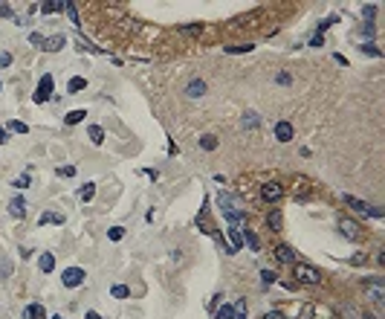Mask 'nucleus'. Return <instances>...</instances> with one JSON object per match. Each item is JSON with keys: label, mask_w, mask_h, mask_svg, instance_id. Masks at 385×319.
<instances>
[{"label": "nucleus", "mask_w": 385, "mask_h": 319, "mask_svg": "<svg viewBox=\"0 0 385 319\" xmlns=\"http://www.w3.org/2000/svg\"><path fill=\"white\" fill-rule=\"evenodd\" d=\"M339 232L348 238V241H362V226L350 218H339Z\"/></svg>", "instance_id": "1"}, {"label": "nucleus", "mask_w": 385, "mask_h": 319, "mask_svg": "<svg viewBox=\"0 0 385 319\" xmlns=\"http://www.w3.org/2000/svg\"><path fill=\"white\" fill-rule=\"evenodd\" d=\"M342 201L350 203L356 212L362 215H371V218H382V209H376V206H371V203H365V201H356V198H350V195H342Z\"/></svg>", "instance_id": "2"}, {"label": "nucleus", "mask_w": 385, "mask_h": 319, "mask_svg": "<svg viewBox=\"0 0 385 319\" xmlns=\"http://www.w3.org/2000/svg\"><path fill=\"white\" fill-rule=\"evenodd\" d=\"M261 198L267 203H275V201H281L284 198V189H281V183H275V180H269V183H264L261 186Z\"/></svg>", "instance_id": "3"}, {"label": "nucleus", "mask_w": 385, "mask_h": 319, "mask_svg": "<svg viewBox=\"0 0 385 319\" xmlns=\"http://www.w3.org/2000/svg\"><path fill=\"white\" fill-rule=\"evenodd\" d=\"M52 84H55V82H52V76H49V73H47V76H41V84H38V90L32 93V99H35L38 105H41V102H47L49 96H52Z\"/></svg>", "instance_id": "4"}, {"label": "nucleus", "mask_w": 385, "mask_h": 319, "mask_svg": "<svg viewBox=\"0 0 385 319\" xmlns=\"http://www.w3.org/2000/svg\"><path fill=\"white\" fill-rule=\"evenodd\" d=\"M295 276H298V282L304 284H319V270L316 267H310V264H295Z\"/></svg>", "instance_id": "5"}, {"label": "nucleus", "mask_w": 385, "mask_h": 319, "mask_svg": "<svg viewBox=\"0 0 385 319\" xmlns=\"http://www.w3.org/2000/svg\"><path fill=\"white\" fill-rule=\"evenodd\" d=\"M61 282L67 284V287H79V284H84V270L82 267H67V270L61 273Z\"/></svg>", "instance_id": "6"}, {"label": "nucleus", "mask_w": 385, "mask_h": 319, "mask_svg": "<svg viewBox=\"0 0 385 319\" xmlns=\"http://www.w3.org/2000/svg\"><path fill=\"white\" fill-rule=\"evenodd\" d=\"M365 293H368V299H373L376 305H382L385 302V284L382 282H365Z\"/></svg>", "instance_id": "7"}, {"label": "nucleus", "mask_w": 385, "mask_h": 319, "mask_svg": "<svg viewBox=\"0 0 385 319\" xmlns=\"http://www.w3.org/2000/svg\"><path fill=\"white\" fill-rule=\"evenodd\" d=\"M186 96L188 99H200V96H206V82L203 79H191L186 87Z\"/></svg>", "instance_id": "8"}, {"label": "nucleus", "mask_w": 385, "mask_h": 319, "mask_svg": "<svg viewBox=\"0 0 385 319\" xmlns=\"http://www.w3.org/2000/svg\"><path fill=\"white\" fill-rule=\"evenodd\" d=\"M275 140H278V142H290L292 140V122L281 119L278 125H275Z\"/></svg>", "instance_id": "9"}, {"label": "nucleus", "mask_w": 385, "mask_h": 319, "mask_svg": "<svg viewBox=\"0 0 385 319\" xmlns=\"http://www.w3.org/2000/svg\"><path fill=\"white\" fill-rule=\"evenodd\" d=\"M64 44H67V38L64 35H52V38H44V52H58V49H64Z\"/></svg>", "instance_id": "10"}, {"label": "nucleus", "mask_w": 385, "mask_h": 319, "mask_svg": "<svg viewBox=\"0 0 385 319\" xmlns=\"http://www.w3.org/2000/svg\"><path fill=\"white\" fill-rule=\"evenodd\" d=\"M9 215H12L15 221H21V218H24V215H26V201H24V198H15V201L9 203Z\"/></svg>", "instance_id": "11"}, {"label": "nucleus", "mask_w": 385, "mask_h": 319, "mask_svg": "<svg viewBox=\"0 0 385 319\" xmlns=\"http://www.w3.org/2000/svg\"><path fill=\"white\" fill-rule=\"evenodd\" d=\"M275 259H278L281 264H292V259H295V252H292V249L287 247V244H278V247H275Z\"/></svg>", "instance_id": "12"}, {"label": "nucleus", "mask_w": 385, "mask_h": 319, "mask_svg": "<svg viewBox=\"0 0 385 319\" xmlns=\"http://www.w3.org/2000/svg\"><path fill=\"white\" fill-rule=\"evenodd\" d=\"M24 319H47V310H44V305H26Z\"/></svg>", "instance_id": "13"}, {"label": "nucleus", "mask_w": 385, "mask_h": 319, "mask_svg": "<svg viewBox=\"0 0 385 319\" xmlns=\"http://www.w3.org/2000/svg\"><path fill=\"white\" fill-rule=\"evenodd\" d=\"M64 221H67V218H64V215H58V212H47V215H41V218H38V226H47V224H64Z\"/></svg>", "instance_id": "14"}, {"label": "nucleus", "mask_w": 385, "mask_h": 319, "mask_svg": "<svg viewBox=\"0 0 385 319\" xmlns=\"http://www.w3.org/2000/svg\"><path fill=\"white\" fill-rule=\"evenodd\" d=\"M214 316L217 319H235V307L232 305H217L214 307Z\"/></svg>", "instance_id": "15"}, {"label": "nucleus", "mask_w": 385, "mask_h": 319, "mask_svg": "<svg viewBox=\"0 0 385 319\" xmlns=\"http://www.w3.org/2000/svg\"><path fill=\"white\" fill-rule=\"evenodd\" d=\"M84 87H87V79H82V76L70 79V84H67V90H70V93H82Z\"/></svg>", "instance_id": "16"}, {"label": "nucleus", "mask_w": 385, "mask_h": 319, "mask_svg": "<svg viewBox=\"0 0 385 319\" xmlns=\"http://www.w3.org/2000/svg\"><path fill=\"white\" fill-rule=\"evenodd\" d=\"M84 116H87V110H84V107H75V110H70V113H67V125H79Z\"/></svg>", "instance_id": "17"}, {"label": "nucleus", "mask_w": 385, "mask_h": 319, "mask_svg": "<svg viewBox=\"0 0 385 319\" xmlns=\"http://www.w3.org/2000/svg\"><path fill=\"white\" fill-rule=\"evenodd\" d=\"M41 270H44V273L55 270V259H52V252H41Z\"/></svg>", "instance_id": "18"}, {"label": "nucleus", "mask_w": 385, "mask_h": 319, "mask_svg": "<svg viewBox=\"0 0 385 319\" xmlns=\"http://www.w3.org/2000/svg\"><path fill=\"white\" fill-rule=\"evenodd\" d=\"M267 224H269L272 232H278V229H281V212H278V209H272V212L267 215Z\"/></svg>", "instance_id": "19"}, {"label": "nucleus", "mask_w": 385, "mask_h": 319, "mask_svg": "<svg viewBox=\"0 0 385 319\" xmlns=\"http://www.w3.org/2000/svg\"><path fill=\"white\" fill-rule=\"evenodd\" d=\"M258 122H261V119H258V113H252V110H246L244 119H241V125H244V128H258Z\"/></svg>", "instance_id": "20"}, {"label": "nucleus", "mask_w": 385, "mask_h": 319, "mask_svg": "<svg viewBox=\"0 0 385 319\" xmlns=\"http://www.w3.org/2000/svg\"><path fill=\"white\" fill-rule=\"evenodd\" d=\"M64 9V3H58V0H47V3H41V12L49 15V12H61Z\"/></svg>", "instance_id": "21"}, {"label": "nucleus", "mask_w": 385, "mask_h": 319, "mask_svg": "<svg viewBox=\"0 0 385 319\" xmlns=\"http://www.w3.org/2000/svg\"><path fill=\"white\" fill-rule=\"evenodd\" d=\"M200 148H203V151H214V148H217V140H214L211 134H206V137H200Z\"/></svg>", "instance_id": "22"}, {"label": "nucleus", "mask_w": 385, "mask_h": 319, "mask_svg": "<svg viewBox=\"0 0 385 319\" xmlns=\"http://www.w3.org/2000/svg\"><path fill=\"white\" fill-rule=\"evenodd\" d=\"M90 140H93L96 145H102V142H105V128H102V125H93V128H90Z\"/></svg>", "instance_id": "23"}, {"label": "nucleus", "mask_w": 385, "mask_h": 319, "mask_svg": "<svg viewBox=\"0 0 385 319\" xmlns=\"http://www.w3.org/2000/svg\"><path fill=\"white\" fill-rule=\"evenodd\" d=\"M79 195H82V201H84V203H87V201H93V195H96V183H84Z\"/></svg>", "instance_id": "24"}, {"label": "nucleus", "mask_w": 385, "mask_h": 319, "mask_svg": "<svg viewBox=\"0 0 385 319\" xmlns=\"http://www.w3.org/2000/svg\"><path fill=\"white\" fill-rule=\"evenodd\" d=\"M64 12L70 15V21H72L75 26L82 24V18H79V9H75V3H64Z\"/></svg>", "instance_id": "25"}, {"label": "nucleus", "mask_w": 385, "mask_h": 319, "mask_svg": "<svg viewBox=\"0 0 385 319\" xmlns=\"http://www.w3.org/2000/svg\"><path fill=\"white\" fill-rule=\"evenodd\" d=\"M110 296H113V299H128V296H130V290L125 287V284H116V287L110 290Z\"/></svg>", "instance_id": "26"}, {"label": "nucleus", "mask_w": 385, "mask_h": 319, "mask_svg": "<svg viewBox=\"0 0 385 319\" xmlns=\"http://www.w3.org/2000/svg\"><path fill=\"white\" fill-rule=\"evenodd\" d=\"M229 55H238V52H252V44H235V47H226Z\"/></svg>", "instance_id": "27"}, {"label": "nucleus", "mask_w": 385, "mask_h": 319, "mask_svg": "<svg viewBox=\"0 0 385 319\" xmlns=\"http://www.w3.org/2000/svg\"><path fill=\"white\" fill-rule=\"evenodd\" d=\"M356 47H359V52H365V55H373V58H379V55H382V52H379L376 47H371V44H356Z\"/></svg>", "instance_id": "28"}, {"label": "nucleus", "mask_w": 385, "mask_h": 319, "mask_svg": "<svg viewBox=\"0 0 385 319\" xmlns=\"http://www.w3.org/2000/svg\"><path fill=\"white\" fill-rule=\"evenodd\" d=\"M9 273H12V264L6 259H0V279H9Z\"/></svg>", "instance_id": "29"}, {"label": "nucleus", "mask_w": 385, "mask_h": 319, "mask_svg": "<svg viewBox=\"0 0 385 319\" xmlns=\"http://www.w3.org/2000/svg\"><path fill=\"white\" fill-rule=\"evenodd\" d=\"M6 128H9V131H15V134H26V131H29V128L24 125V122H15V119L9 122V125H6Z\"/></svg>", "instance_id": "30"}, {"label": "nucleus", "mask_w": 385, "mask_h": 319, "mask_svg": "<svg viewBox=\"0 0 385 319\" xmlns=\"http://www.w3.org/2000/svg\"><path fill=\"white\" fill-rule=\"evenodd\" d=\"M336 21H339L336 15H330V18H325V21H322V24H319V35H322V32H325L327 26H333V24H336Z\"/></svg>", "instance_id": "31"}, {"label": "nucleus", "mask_w": 385, "mask_h": 319, "mask_svg": "<svg viewBox=\"0 0 385 319\" xmlns=\"http://www.w3.org/2000/svg\"><path fill=\"white\" fill-rule=\"evenodd\" d=\"M261 282H264V284H275V273H272V270H261Z\"/></svg>", "instance_id": "32"}, {"label": "nucleus", "mask_w": 385, "mask_h": 319, "mask_svg": "<svg viewBox=\"0 0 385 319\" xmlns=\"http://www.w3.org/2000/svg\"><path fill=\"white\" fill-rule=\"evenodd\" d=\"M244 241H246V244H249V247H252V249H258V238L252 235L249 229H244Z\"/></svg>", "instance_id": "33"}, {"label": "nucleus", "mask_w": 385, "mask_h": 319, "mask_svg": "<svg viewBox=\"0 0 385 319\" xmlns=\"http://www.w3.org/2000/svg\"><path fill=\"white\" fill-rule=\"evenodd\" d=\"M29 44H32V47H44V35H41V32H32V35H29Z\"/></svg>", "instance_id": "34"}, {"label": "nucleus", "mask_w": 385, "mask_h": 319, "mask_svg": "<svg viewBox=\"0 0 385 319\" xmlns=\"http://www.w3.org/2000/svg\"><path fill=\"white\" fill-rule=\"evenodd\" d=\"M107 235L113 238V241H122V238H125V229H122V226H113V229H110Z\"/></svg>", "instance_id": "35"}, {"label": "nucleus", "mask_w": 385, "mask_h": 319, "mask_svg": "<svg viewBox=\"0 0 385 319\" xmlns=\"http://www.w3.org/2000/svg\"><path fill=\"white\" fill-rule=\"evenodd\" d=\"M58 174L61 177H75V168L72 166H58Z\"/></svg>", "instance_id": "36"}, {"label": "nucleus", "mask_w": 385, "mask_h": 319, "mask_svg": "<svg viewBox=\"0 0 385 319\" xmlns=\"http://www.w3.org/2000/svg\"><path fill=\"white\" fill-rule=\"evenodd\" d=\"M15 186H18V189H26V186H29V174H21V177L15 180Z\"/></svg>", "instance_id": "37"}, {"label": "nucleus", "mask_w": 385, "mask_h": 319, "mask_svg": "<svg viewBox=\"0 0 385 319\" xmlns=\"http://www.w3.org/2000/svg\"><path fill=\"white\" fill-rule=\"evenodd\" d=\"M0 67H12V55L9 52H0Z\"/></svg>", "instance_id": "38"}, {"label": "nucleus", "mask_w": 385, "mask_h": 319, "mask_svg": "<svg viewBox=\"0 0 385 319\" xmlns=\"http://www.w3.org/2000/svg\"><path fill=\"white\" fill-rule=\"evenodd\" d=\"M200 29H203L200 24H194V26H183V32H186V35H197Z\"/></svg>", "instance_id": "39"}, {"label": "nucleus", "mask_w": 385, "mask_h": 319, "mask_svg": "<svg viewBox=\"0 0 385 319\" xmlns=\"http://www.w3.org/2000/svg\"><path fill=\"white\" fill-rule=\"evenodd\" d=\"M0 15H3V18H15V12L6 6V3H0Z\"/></svg>", "instance_id": "40"}, {"label": "nucleus", "mask_w": 385, "mask_h": 319, "mask_svg": "<svg viewBox=\"0 0 385 319\" xmlns=\"http://www.w3.org/2000/svg\"><path fill=\"white\" fill-rule=\"evenodd\" d=\"M322 41H325V38L319 35V32H316L313 38H310V47H322Z\"/></svg>", "instance_id": "41"}, {"label": "nucleus", "mask_w": 385, "mask_h": 319, "mask_svg": "<svg viewBox=\"0 0 385 319\" xmlns=\"http://www.w3.org/2000/svg\"><path fill=\"white\" fill-rule=\"evenodd\" d=\"M350 264H353V267H359V264H365V252H362V256H353V259H350Z\"/></svg>", "instance_id": "42"}, {"label": "nucleus", "mask_w": 385, "mask_h": 319, "mask_svg": "<svg viewBox=\"0 0 385 319\" xmlns=\"http://www.w3.org/2000/svg\"><path fill=\"white\" fill-rule=\"evenodd\" d=\"M264 319H287L284 313H278V310H272V313H264Z\"/></svg>", "instance_id": "43"}, {"label": "nucleus", "mask_w": 385, "mask_h": 319, "mask_svg": "<svg viewBox=\"0 0 385 319\" xmlns=\"http://www.w3.org/2000/svg\"><path fill=\"white\" fill-rule=\"evenodd\" d=\"M145 174H148L151 180H157V177H160V171H157V168H145Z\"/></svg>", "instance_id": "44"}, {"label": "nucleus", "mask_w": 385, "mask_h": 319, "mask_svg": "<svg viewBox=\"0 0 385 319\" xmlns=\"http://www.w3.org/2000/svg\"><path fill=\"white\" fill-rule=\"evenodd\" d=\"M290 82H292V79L287 76V73H281V76H278V84H290Z\"/></svg>", "instance_id": "45"}, {"label": "nucleus", "mask_w": 385, "mask_h": 319, "mask_svg": "<svg viewBox=\"0 0 385 319\" xmlns=\"http://www.w3.org/2000/svg\"><path fill=\"white\" fill-rule=\"evenodd\" d=\"M0 142H9V134H6V128H0Z\"/></svg>", "instance_id": "46"}, {"label": "nucleus", "mask_w": 385, "mask_h": 319, "mask_svg": "<svg viewBox=\"0 0 385 319\" xmlns=\"http://www.w3.org/2000/svg\"><path fill=\"white\" fill-rule=\"evenodd\" d=\"M87 319H102V316H99V313H96V310H90V313H87Z\"/></svg>", "instance_id": "47"}, {"label": "nucleus", "mask_w": 385, "mask_h": 319, "mask_svg": "<svg viewBox=\"0 0 385 319\" xmlns=\"http://www.w3.org/2000/svg\"><path fill=\"white\" fill-rule=\"evenodd\" d=\"M365 319H379V316H365Z\"/></svg>", "instance_id": "48"}, {"label": "nucleus", "mask_w": 385, "mask_h": 319, "mask_svg": "<svg viewBox=\"0 0 385 319\" xmlns=\"http://www.w3.org/2000/svg\"><path fill=\"white\" fill-rule=\"evenodd\" d=\"M52 319H64V316H52Z\"/></svg>", "instance_id": "49"}]
</instances>
